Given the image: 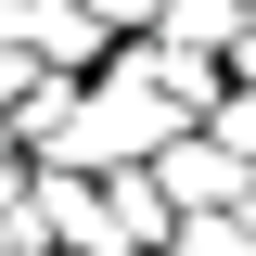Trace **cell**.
<instances>
[{
  "instance_id": "obj_4",
  "label": "cell",
  "mask_w": 256,
  "mask_h": 256,
  "mask_svg": "<svg viewBox=\"0 0 256 256\" xmlns=\"http://www.w3.org/2000/svg\"><path fill=\"white\" fill-rule=\"evenodd\" d=\"M205 141H218V154H230V166L256 180V77H230V102L205 116Z\"/></svg>"
},
{
  "instance_id": "obj_1",
  "label": "cell",
  "mask_w": 256,
  "mask_h": 256,
  "mask_svg": "<svg viewBox=\"0 0 256 256\" xmlns=\"http://www.w3.org/2000/svg\"><path fill=\"white\" fill-rule=\"evenodd\" d=\"M13 38H26L52 77H102V64H116V26H102L90 0H13Z\"/></svg>"
},
{
  "instance_id": "obj_8",
  "label": "cell",
  "mask_w": 256,
  "mask_h": 256,
  "mask_svg": "<svg viewBox=\"0 0 256 256\" xmlns=\"http://www.w3.org/2000/svg\"><path fill=\"white\" fill-rule=\"evenodd\" d=\"M230 77H256V26H244V52H230Z\"/></svg>"
},
{
  "instance_id": "obj_2",
  "label": "cell",
  "mask_w": 256,
  "mask_h": 256,
  "mask_svg": "<svg viewBox=\"0 0 256 256\" xmlns=\"http://www.w3.org/2000/svg\"><path fill=\"white\" fill-rule=\"evenodd\" d=\"M154 192L180 205V218H244V192H256V180L205 141V128H192V141H166V154H154Z\"/></svg>"
},
{
  "instance_id": "obj_3",
  "label": "cell",
  "mask_w": 256,
  "mask_h": 256,
  "mask_svg": "<svg viewBox=\"0 0 256 256\" xmlns=\"http://www.w3.org/2000/svg\"><path fill=\"white\" fill-rule=\"evenodd\" d=\"M244 26H256V0H166L154 38H180V52H205V64H230V52H244Z\"/></svg>"
},
{
  "instance_id": "obj_7",
  "label": "cell",
  "mask_w": 256,
  "mask_h": 256,
  "mask_svg": "<svg viewBox=\"0 0 256 256\" xmlns=\"http://www.w3.org/2000/svg\"><path fill=\"white\" fill-rule=\"evenodd\" d=\"M26 192H38V166L13 154V128H0V230H13V205H26Z\"/></svg>"
},
{
  "instance_id": "obj_6",
  "label": "cell",
  "mask_w": 256,
  "mask_h": 256,
  "mask_svg": "<svg viewBox=\"0 0 256 256\" xmlns=\"http://www.w3.org/2000/svg\"><path fill=\"white\" fill-rule=\"evenodd\" d=\"M38 77H52V64H38V52H26V38H0V128L26 116V90H38Z\"/></svg>"
},
{
  "instance_id": "obj_9",
  "label": "cell",
  "mask_w": 256,
  "mask_h": 256,
  "mask_svg": "<svg viewBox=\"0 0 256 256\" xmlns=\"http://www.w3.org/2000/svg\"><path fill=\"white\" fill-rule=\"evenodd\" d=\"M244 244H256V192H244Z\"/></svg>"
},
{
  "instance_id": "obj_5",
  "label": "cell",
  "mask_w": 256,
  "mask_h": 256,
  "mask_svg": "<svg viewBox=\"0 0 256 256\" xmlns=\"http://www.w3.org/2000/svg\"><path fill=\"white\" fill-rule=\"evenodd\" d=\"M166 256H256V244H244V218H180Z\"/></svg>"
}]
</instances>
